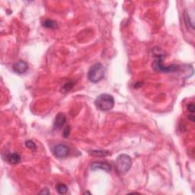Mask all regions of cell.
<instances>
[{
	"label": "cell",
	"instance_id": "obj_11",
	"mask_svg": "<svg viewBox=\"0 0 195 195\" xmlns=\"http://www.w3.org/2000/svg\"><path fill=\"white\" fill-rule=\"evenodd\" d=\"M89 154L93 156L106 157L111 155V153L109 151H104V150H92L89 152Z\"/></svg>",
	"mask_w": 195,
	"mask_h": 195
},
{
	"label": "cell",
	"instance_id": "obj_19",
	"mask_svg": "<svg viewBox=\"0 0 195 195\" xmlns=\"http://www.w3.org/2000/svg\"><path fill=\"white\" fill-rule=\"evenodd\" d=\"M84 194H92V193L88 192V191H86V192H85V193H84Z\"/></svg>",
	"mask_w": 195,
	"mask_h": 195
},
{
	"label": "cell",
	"instance_id": "obj_3",
	"mask_svg": "<svg viewBox=\"0 0 195 195\" xmlns=\"http://www.w3.org/2000/svg\"><path fill=\"white\" fill-rule=\"evenodd\" d=\"M104 68L101 63H95L90 67L88 72V80L93 83L100 82L104 77Z\"/></svg>",
	"mask_w": 195,
	"mask_h": 195
},
{
	"label": "cell",
	"instance_id": "obj_12",
	"mask_svg": "<svg viewBox=\"0 0 195 195\" xmlns=\"http://www.w3.org/2000/svg\"><path fill=\"white\" fill-rule=\"evenodd\" d=\"M43 26L47 28H57V24L55 21L47 19L43 22Z\"/></svg>",
	"mask_w": 195,
	"mask_h": 195
},
{
	"label": "cell",
	"instance_id": "obj_18",
	"mask_svg": "<svg viewBox=\"0 0 195 195\" xmlns=\"http://www.w3.org/2000/svg\"><path fill=\"white\" fill-rule=\"evenodd\" d=\"M39 194H50V191H49V189H47V188H44V190H42V191L39 193Z\"/></svg>",
	"mask_w": 195,
	"mask_h": 195
},
{
	"label": "cell",
	"instance_id": "obj_16",
	"mask_svg": "<svg viewBox=\"0 0 195 195\" xmlns=\"http://www.w3.org/2000/svg\"><path fill=\"white\" fill-rule=\"evenodd\" d=\"M188 111L190 112V113H191L192 114V115H194V111H195V106H194V104H193V103H191V104H189L188 105Z\"/></svg>",
	"mask_w": 195,
	"mask_h": 195
},
{
	"label": "cell",
	"instance_id": "obj_15",
	"mask_svg": "<svg viewBox=\"0 0 195 195\" xmlns=\"http://www.w3.org/2000/svg\"><path fill=\"white\" fill-rule=\"evenodd\" d=\"M72 87H73V83H72V82H67V83H66L64 85H63V88H62V89H63V91H64V92H66L69 91V90H70L71 88H72Z\"/></svg>",
	"mask_w": 195,
	"mask_h": 195
},
{
	"label": "cell",
	"instance_id": "obj_5",
	"mask_svg": "<svg viewBox=\"0 0 195 195\" xmlns=\"http://www.w3.org/2000/svg\"><path fill=\"white\" fill-rule=\"evenodd\" d=\"M69 153V148L63 143L57 144L53 148V154L57 158H63L66 157Z\"/></svg>",
	"mask_w": 195,
	"mask_h": 195
},
{
	"label": "cell",
	"instance_id": "obj_7",
	"mask_svg": "<svg viewBox=\"0 0 195 195\" xmlns=\"http://www.w3.org/2000/svg\"><path fill=\"white\" fill-rule=\"evenodd\" d=\"M28 63L23 60H19L13 65V70L18 74H24L28 71Z\"/></svg>",
	"mask_w": 195,
	"mask_h": 195
},
{
	"label": "cell",
	"instance_id": "obj_8",
	"mask_svg": "<svg viewBox=\"0 0 195 195\" xmlns=\"http://www.w3.org/2000/svg\"><path fill=\"white\" fill-rule=\"evenodd\" d=\"M66 120V117L65 116L64 114L59 113L57 115L53 121V127L55 130H60L65 124Z\"/></svg>",
	"mask_w": 195,
	"mask_h": 195
},
{
	"label": "cell",
	"instance_id": "obj_6",
	"mask_svg": "<svg viewBox=\"0 0 195 195\" xmlns=\"http://www.w3.org/2000/svg\"><path fill=\"white\" fill-rule=\"evenodd\" d=\"M91 169L92 171L102 170L106 172H109L111 168L110 165L106 162H95L92 163Z\"/></svg>",
	"mask_w": 195,
	"mask_h": 195
},
{
	"label": "cell",
	"instance_id": "obj_13",
	"mask_svg": "<svg viewBox=\"0 0 195 195\" xmlns=\"http://www.w3.org/2000/svg\"><path fill=\"white\" fill-rule=\"evenodd\" d=\"M56 190H57V191L58 194H65L66 192H67L68 188L66 185H64V184L60 183V184H58V185H57Z\"/></svg>",
	"mask_w": 195,
	"mask_h": 195
},
{
	"label": "cell",
	"instance_id": "obj_4",
	"mask_svg": "<svg viewBox=\"0 0 195 195\" xmlns=\"http://www.w3.org/2000/svg\"><path fill=\"white\" fill-rule=\"evenodd\" d=\"M132 166V158L127 154H121L117 158L116 169L120 174H125Z\"/></svg>",
	"mask_w": 195,
	"mask_h": 195
},
{
	"label": "cell",
	"instance_id": "obj_1",
	"mask_svg": "<svg viewBox=\"0 0 195 195\" xmlns=\"http://www.w3.org/2000/svg\"><path fill=\"white\" fill-rule=\"evenodd\" d=\"M153 56L154 61L153 63V67L155 70L163 72H174L180 69V66L177 65H171V66H163V60L165 58V52L160 48L155 47L153 48Z\"/></svg>",
	"mask_w": 195,
	"mask_h": 195
},
{
	"label": "cell",
	"instance_id": "obj_2",
	"mask_svg": "<svg viewBox=\"0 0 195 195\" xmlns=\"http://www.w3.org/2000/svg\"><path fill=\"white\" fill-rule=\"evenodd\" d=\"M96 107L101 111H108L115 106V98L109 94H101L95 101Z\"/></svg>",
	"mask_w": 195,
	"mask_h": 195
},
{
	"label": "cell",
	"instance_id": "obj_17",
	"mask_svg": "<svg viewBox=\"0 0 195 195\" xmlns=\"http://www.w3.org/2000/svg\"><path fill=\"white\" fill-rule=\"evenodd\" d=\"M69 134H70V128H69V127H66L64 131H63V137L67 138L69 136Z\"/></svg>",
	"mask_w": 195,
	"mask_h": 195
},
{
	"label": "cell",
	"instance_id": "obj_10",
	"mask_svg": "<svg viewBox=\"0 0 195 195\" xmlns=\"http://www.w3.org/2000/svg\"><path fill=\"white\" fill-rule=\"evenodd\" d=\"M184 20H185V24H186V25L188 26V28H191L192 31H194V21L191 20V17H190V15H188V12H187L186 11H185V13H184Z\"/></svg>",
	"mask_w": 195,
	"mask_h": 195
},
{
	"label": "cell",
	"instance_id": "obj_14",
	"mask_svg": "<svg viewBox=\"0 0 195 195\" xmlns=\"http://www.w3.org/2000/svg\"><path fill=\"white\" fill-rule=\"evenodd\" d=\"M25 145H26L27 148H28L29 150H33V151L36 150V149H37L36 144L34 143V142H33L32 140L26 141V142H25Z\"/></svg>",
	"mask_w": 195,
	"mask_h": 195
},
{
	"label": "cell",
	"instance_id": "obj_9",
	"mask_svg": "<svg viewBox=\"0 0 195 195\" xmlns=\"http://www.w3.org/2000/svg\"><path fill=\"white\" fill-rule=\"evenodd\" d=\"M7 158H8L9 162L12 165L18 164V163H19L21 161L20 155L17 153H11V154L9 155V156H8Z\"/></svg>",
	"mask_w": 195,
	"mask_h": 195
}]
</instances>
